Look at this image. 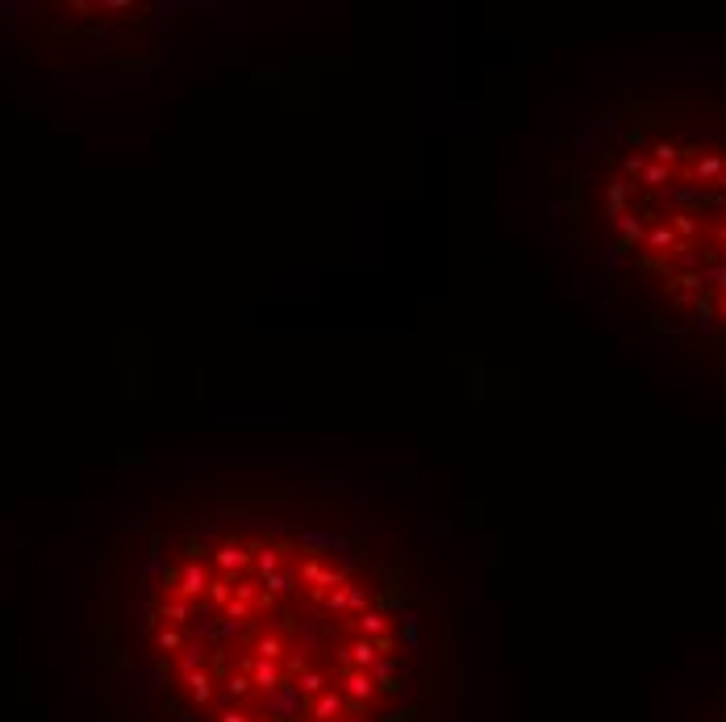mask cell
<instances>
[{
  "instance_id": "obj_3",
  "label": "cell",
  "mask_w": 726,
  "mask_h": 722,
  "mask_svg": "<svg viewBox=\"0 0 726 722\" xmlns=\"http://www.w3.org/2000/svg\"><path fill=\"white\" fill-rule=\"evenodd\" d=\"M718 722H726V714H718Z\"/></svg>"
},
{
  "instance_id": "obj_2",
  "label": "cell",
  "mask_w": 726,
  "mask_h": 722,
  "mask_svg": "<svg viewBox=\"0 0 726 722\" xmlns=\"http://www.w3.org/2000/svg\"><path fill=\"white\" fill-rule=\"evenodd\" d=\"M572 192L601 275L672 330L726 347V109L693 100L610 109Z\"/></svg>"
},
{
  "instance_id": "obj_1",
  "label": "cell",
  "mask_w": 726,
  "mask_h": 722,
  "mask_svg": "<svg viewBox=\"0 0 726 722\" xmlns=\"http://www.w3.org/2000/svg\"><path fill=\"white\" fill-rule=\"evenodd\" d=\"M151 722H422L426 593L393 514L342 480H209L142 555Z\"/></svg>"
}]
</instances>
